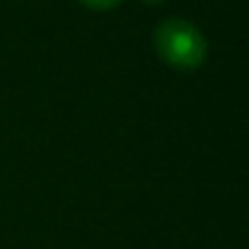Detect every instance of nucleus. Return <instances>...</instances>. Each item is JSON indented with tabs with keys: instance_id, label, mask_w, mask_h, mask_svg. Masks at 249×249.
<instances>
[{
	"instance_id": "1",
	"label": "nucleus",
	"mask_w": 249,
	"mask_h": 249,
	"mask_svg": "<svg viewBox=\"0 0 249 249\" xmlns=\"http://www.w3.org/2000/svg\"><path fill=\"white\" fill-rule=\"evenodd\" d=\"M156 51L174 70H196L206 59V38L185 19H166L153 35Z\"/></svg>"
},
{
	"instance_id": "2",
	"label": "nucleus",
	"mask_w": 249,
	"mask_h": 249,
	"mask_svg": "<svg viewBox=\"0 0 249 249\" xmlns=\"http://www.w3.org/2000/svg\"><path fill=\"white\" fill-rule=\"evenodd\" d=\"M81 3L89 6V8H94V11H110V8L121 6L124 0H81Z\"/></svg>"
},
{
	"instance_id": "3",
	"label": "nucleus",
	"mask_w": 249,
	"mask_h": 249,
	"mask_svg": "<svg viewBox=\"0 0 249 249\" xmlns=\"http://www.w3.org/2000/svg\"><path fill=\"white\" fill-rule=\"evenodd\" d=\"M142 3H147V6H158V3H166V0H142Z\"/></svg>"
}]
</instances>
